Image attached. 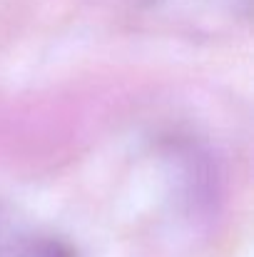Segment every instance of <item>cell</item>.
<instances>
[{
    "label": "cell",
    "instance_id": "1",
    "mask_svg": "<svg viewBox=\"0 0 254 257\" xmlns=\"http://www.w3.org/2000/svg\"><path fill=\"white\" fill-rule=\"evenodd\" d=\"M0 257H80L70 240L0 202Z\"/></svg>",
    "mask_w": 254,
    "mask_h": 257
}]
</instances>
